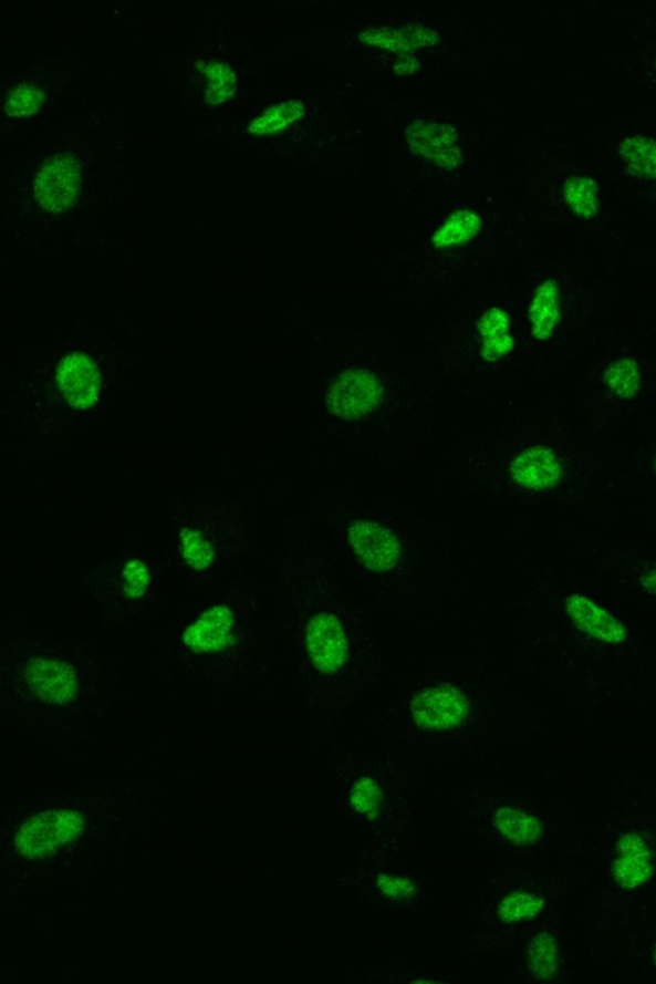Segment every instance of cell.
I'll use <instances>...</instances> for the list:
<instances>
[{"instance_id":"1","label":"cell","mask_w":656,"mask_h":984,"mask_svg":"<svg viewBox=\"0 0 656 984\" xmlns=\"http://www.w3.org/2000/svg\"><path fill=\"white\" fill-rule=\"evenodd\" d=\"M84 832V817L74 810H46L32 817L14 837L15 851L23 858L42 860Z\"/></svg>"},{"instance_id":"2","label":"cell","mask_w":656,"mask_h":984,"mask_svg":"<svg viewBox=\"0 0 656 984\" xmlns=\"http://www.w3.org/2000/svg\"><path fill=\"white\" fill-rule=\"evenodd\" d=\"M80 185V169L74 154H56L39 169L35 197L40 207L52 214H62L75 206Z\"/></svg>"},{"instance_id":"3","label":"cell","mask_w":656,"mask_h":984,"mask_svg":"<svg viewBox=\"0 0 656 984\" xmlns=\"http://www.w3.org/2000/svg\"><path fill=\"white\" fill-rule=\"evenodd\" d=\"M381 398V389L371 373L362 370H350L332 382L327 404L332 413L344 420L366 416L376 408Z\"/></svg>"},{"instance_id":"4","label":"cell","mask_w":656,"mask_h":984,"mask_svg":"<svg viewBox=\"0 0 656 984\" xmlns=\"http://www.w3.org/2000/svg\"><path fill=\"white\" fill-rule=\"evenodd\" d=\"M56 386L64 398L76 410H87L98 401L102 375L92 356L71 353L56 367Z\"/></svg>"},{"instance_id":"5","label":"cell","mask_w":656,"mask_h":984,"mask_svg":"<svg viewBox=\"0 0 656 984\" xmlns=\"http://www.w3.org/2000/svg\"><path fill=\"white\" fill-rule=\"evenodd\" d=\"M468 703L458 690L439 687L424 691L412 702L417 725L427 731H442L459 725L466 717Z\"/></svg>"},{"instance_id":"6","label":"cell","mask_w":656,"mask_h":984,"mask_svg":"<svg viewBox=\"0 0 656 984\" xmlns=\"http://www.w3.org/2000/svg\"><path fill=\"white\" fill-rule=\"evenodd\" d=\"M350 542L360 562L371 571H387L398 562L400 545L383 525L358 520L351 527Z\"/></svg>"},{"instance_id":"7","label":"cell","mask_w":656,"mask_h":984,"mask_svg":"<svg viewBox=\"0 0 656 984\" xmlns=\"http://www.w3.org/2000/svg\"><path fill=\"white\" fill-rule=\"evenodd\" d=\"M306 646L313 663L323 673H335L346 661L345 632L334 615L319 614L313 618L306 632Z\"/></svg>"},{"instance_id":"8","label":"cell","mask_w":656,"mask_h":984,"mask_svg":"<svg viewBox=\"0 0 656 984\" xmlns=\"http://www.w3.org/2000/svg\"><path fill=\"white\" fill-rule=\"evenodd\" d=\"M413 152L444 168L456 167L460 148L456 130L434 122L413 121L407 133Z\"/></svg>"},{"instance_id":"9","label":"cell","mask_w":656,"mask_h":984,"mask_svg":"<svg viewBox=\"0 0 656 984\" xmlns=\"http://www.w3.org/2000/svg\"><path fill=\"white\" fill-rule=\"evenodd\" d=\"M29 687L43 701L66 705L76 693V677L70 665L51 659L37 657L25 671Z\"/></svg>"},{"instance_id":"10","label":"cell","mask_w":656,"mask_h":984,"mask_svg":"<svg viewBox=\"0 0 656 984\" xmlns=\"http://www.w3.org/2000/svg\"><path fill=\"white\" fill-rule=\"evenodd\" d=\"M233 615L228 608L209 609L184 633L185 644L196 653H216L230 644Z\"/></svg>"},{"instance_id":"11","label":"cell","mask_w":656,"mask_h":984,"mask_svg":"<svg viewBox=\"0 0 656 984\" xmlns=\"http://www.w3.org/2000/svg\"><path fill=\"white\" fill-rule=\"evenodd\" d=\"M510 472L518 485L533 491L548 490L561 478V466L555 455L542 446L531 447L518 455Z\"/></svg>"},{"instance_id":"12","label":"cell","mask_w":656,"mask_h":984,"mask_svg":"<svg viewBox=\"0 0 656 984\" xmlns=\"http://www.w3.org/2000/svg\"><path fill=\"white\" fill-rule=\"evenodd\" d=\"M566 610L577 628L589 633L590 636L610 642V644H619L626 640L625 629L593 601L574 595L566 600Z\"/></svg>"},{"instance_id":"13","label":"cell","mask_w":656,"mask_h":984,"mask_svg":"<svg viewBox=\"0 0 656 984\" xmlns=\"http://www.w3.org/2000/svg\"><path fill=\"white\" fill-rule=\"evenodd\" d=\"M650 856L645 842L635 835H626L619 843V858L614 873L622 885L637 888L650 876Z\"/></svg>"},{"instance_id":"14","label":"cell","mask_w":656,"mask_h":984,"mask_svg":"<svg viewBox=\"0 0 656 984\" xmlns=\"http://www.w3.org/2000/svg\"><path fill=\"white\" fill-rule=\"evenodd\" d=\"M530 320L534 336L540 340L552 336L559 321V296L554 282L546 281L534 294Z\"/></svg>"},{"instance_id":"15","label":"cell","mask_w":656,"mask_h":984,"mask_svg":"<svg viewBox=\"0 0 656 984\" xmlns=\"http://www.w3.org/2000/svg\"><path fill=\"white\" fill-rule=\"evenodd\" d=\"M481 219L472 210H458L436 231L433 244L436 248L461 246L479 232Z\"/></svg>"},{"instance_id":"16","label":"cell","mask_w":656,"mask_h":984,"mask_svg":"<svg viewBox=\"0 0 656 984\" xmlns=\"http://www.w3.org/2000/svg\"><path fill=\"white\" fill-rule=\"evenodd\" d=\"M623 160L639 178H656V142L644 136H631L622 144Z\"/></svg>"},{"instance_id":"17","label":"cell","mask_w":656,"mask_h":984,"mask_svg":"<svg viewBox=\"0 0 656 984\" xmlns=\"http://www.w3.org/2000/svg\"><path fill=\"white\" fill-rule=\"evenodd\" d=\"M496 824L500 833L518 846L532 845L541 833V826L537 819L512 808L499 810Z\"/></svg>"},{"instance_id":"18","label":"cell","mask_w":656,"mask_h":984,"mask_svg":"<svg viewBox=\"0 0 656 984\" xmlns=\"http://www.w3.org/2000/svg\"><path fill=\"white\" fill-rule=\"evenodd\" d=\"M304 105L299 101L283 102L267 110L261 117L250 124L249 133L257 136L273 135L282 132L304 116Z\"/></svg>"},{"instance_id":"19","label":"cell","mask_w":656,"mask_h":984,"mask_svg":"<svg viewBox=\"0 0 656 984\" xmlns=\"http://www.w3.org/2000/svg\"><path fill=\"white\" fill-rule=\"evenodd\" d=\"M431 35L434 34L429 30L398 31L383 29L368 32L364 39H366V43L392 49V51H410L412 48L417 45L434 44Z\"/></svg>"},{"instance_id":"20","label":"cell","mask_w":656,"mask_h":984,"mask_svg":"<svg viewBox=\"0 0 656 984\" xmlns=\"http://www.w3.org/2000/svg\"><path fill=\"white\" fill-rule=\"evenodd\" d=\"M44 96L43 89L38 85L31 83L20 84L8 93L4 111L10 117H30L42 108Z\"/></svg>"},{"instance_id":"21","label":"cell","mask_w":656,"mask_h":984,"mask_svg":"<svg viewBox=\"0 0 656 984\" xmlns=\"http://www.w3.org/2000/svg\"><path fill=\"white\" fill-rule=\"evenodd\" d=\"M565 198L571 208L583 217L597 214L598 190L596 184L587 177H572L565 185Z\"/></svg>"},{"instance_id":"22","label":"cell","mask_w":656,"mask_h":984,"mask_svg":"<svg viewBox=\"0 0 656 984\" xmlns=\"http://www.w3.org/2000/svg\"><path fill=\"white\" fill-rule=\"evenodd\" d=\"M604 381L613 394L628 398L638 392L642 375H639L638 365L634 361L619 360L607 369Z\"/></svg>"},{"instance_id":"23","label":"cell","mask_w":656,"mask_h":984,"mask_svg":"<svg viewBox=\"0 0 656 984\" xmlns=\"http://www.w3.org/2000/svg\"><path fill=\"white\" fill-rule=\"evenodd\" d=\"M205 73L209 103L221 104L237 91V76L228 63L210 62Z\"/></svg>"},{"instance_id":"24","label":"cell","mask_w":656,"mask_h":984,"mask_svg":"<svg viewBox=\"0 0 656 984\" xmlns=\"http://www.w3.org/2000/svg\"><path fill=\"white\" fill-rule=\"evenodd\" d=\"M529 967L534 977L548 980L558 970L556 946L546 934L534 939L529 950Z\"/></svg>"},{"instance_id":"25","label":"cell","mask_w":656,"mask_h":984,"mask_svg":"<svg viewBox=\"0 0 656 984\" xmlns=\"http://www.w3.org/2000/svg\"><path fill=\"white\" fill-rule=\"evenodd\" d=\"M542 908V900L534 894L516 892L501 902L499 916L507 923L525 921L537 915Z\"/></svg>"},{"instance_id":"26","label":"cell","mask_w":656,"mask_h":984,"mask_svg":"<svg viewBox=\"0 0 656 984\" xmlns=\"http://www.w3.org/2000/svg\"><path fill=\"white\" fill-rule=\"evenodd\" d=\"M183 556L192 568L206 569L215 560V550L199 531H185L181 538Z\"/></svg>"},{"instance_id":"27","label":"cell","mask_w":656,"mask_h":984,"mask_svg":"<svg viewBox=\"0 0 656 984\" xmlns=\"http://www.w3.org/2000/svg\"><path fill=\"white\" fill-rule=\"evenodd\" d=\"M351 801L356 811L372 816L378 809L381 791L374 779L361 778L353 787Z\"/></svg>"},{"instance_id":"28","label":"cell","mask_w":656,"mask_h":984,"mask_svg":"<svg viewBox=\"0 0 656 984\" xmlns=\"http://www.w3.org/2000/svg\"><path fill=\"white\" fill-rule=\"evenodd\" d=\"M124 581L128 597L140 598L148 589L149 572L140 560H132L125 568Z\"/></svg>"},{"instance_id":"29","label":"cell","mask_w":656,"mask_h":984,"mask_svg":"<svg viewBox=\"0 0 656 984\" xmlns=\"http://www.w3.org/2000/svg\"><path fill=\"white\" fill-rule=\"evenodd\" d=\"M509 315L501 309L493 308L483 315L480 324L483 341L509 335Z\"/></svg>"},{"instance_id":"30","label":"cell","mask_w":656,"mask_h":984,"mask_svg":"<svg viewBox=\"0 0 656 984\" xmlns=\"http://www.w3.org/2000/svg\"><path fill=\"white\" fill-rule=\"evenodd\" d=\"M378 890L393 900H407L415 893V889L408 881L391 876L379 877Z\"/></svg>"},{"instance_id":"31","label":"cell","mask_w":656,"mask_h":984,"mask_svg":"<svg viewBox=\"0 0 656 984\" xmlns=\"http://www.w3.org/2000/svg\"><path fill=\"white\" fill-rule=\"evenodd\" d=\"M514 343L510 335L483 341V356L490 362H496L512 351Z\"/></svg>"},{"instance_id":"32","label":"cell","mask_w":656,"mask_h":984,"mask_svg":"<svg viewBox=\"0 0 656 984\" xmlns=\"http://www.w3.org/2000/svg\"><path fill=\"white\" fill-rule=\"evenodd\" d=\"M643 587L656 597V571L646 574L642 581Z\"/></svg>"},{"instance_id":"33","label":"cell","mask_w":656,"mask_h":984,"mask_svg":"<svg viewBox=\"0 0 656 984\" xmlns=\"http://www.w3.org/2000/svg\"><path fill=\"white\" fill-rule=\"evenodd\" d=\"M655 962H656V949H655Z\"/></svg>"},{"instance_id":"34","label":"cell","mask_w":656,"mask_h":984,"mask_svg":"<svg viewBox=\"0 0 656 984\" xmlns=\"http://www.w3.org/2000/svg\"><path fill=\"white\" fill-rule=\"evenodd\" d=\"M655 472H656V460H655Z\"/></svg>"}]
</instances>
